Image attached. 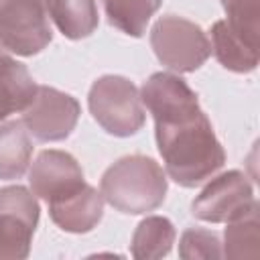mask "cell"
<instances>
[{"label": "cell", "instance_id": "cell-1", "mask_svg": "<svg viewBox=\"0 0 260 260\" xmlns=\"http://www.w3.org/2000/svg\"><path fill=\"white\" fill-rule=\"evenodd\" d=\"M140 100L154 118L156 146L167 175L177 185L197 187L223 167V146L185 79L152 73L140 89Z\"/></svg>", "mask_w": 260, "mask_h": 260}, {"label": "cell", "instance_id": "cell-2", "mask_svg": "<svg viewBox=\"0 0 260 260\" xmlns=\"http://www.w3.org/2000/svg\"><path fill=\"white\" fill-rule=\"evenodd\" d=\"M100 193L116 211L130 215L154 211L167 197V175L150 156H122L102 175Z\"/></svg>", "mask_w": 260, "mask_h": 260}, {"label": "cell", "instance_id": "cell-3", "mask_svg": "<svg viewBox=\"0 0 260 260\" xmlns=\"http://www.w3.org/2000/svg\"><path fill=\"white\" fill-rule=\"evenodd\" d=\"M93 120L112 136H132L146 120L138 87L122 75L98 77L87 95Z\"/></svg>", "mask_w": 260, "mask_h": 260}, {"label": "cell", "instance_id": "cell-4", "mask_svg": "<svg viewBox=\"0 0 260 260\" xmlns=\"http://www.w3.org/2000/svg\"><path fill=\"white\" fill-rule=\"evenodd\" d=\"M150 45L156 59L179 73L199 69L211 55V43L203 28L183 16H160L150 28Z\"/></svg>", "mask_w": 260, "mask_h": 260}, {"label": "cell", "instance_id": "cell-5", "mask_svg": "<svg viewBox=\"0 0 260 260\" xmlns=\"http://www.w3.org/2000/svg\"><path fill=\"white\" fill-rule=\"evenodd\" d=\"M53 39L43 0H0V47L20 57L41 53Z\"/></svg>", "mask_w": 260, "mask_h": 260}, {"label": "cell", "instance_id": "cell-6", "mask_svg": "<svg viewBox=\"0 0 260 260\" xmlns=\"http://www.w3.org/2000/svg\"><path fill=\"white\" fill-rule=\"evenodd\" d=\"M81 106L73 95L49 85H37L32 100L22 110V124L37 140L59 142L75 130Z\"/></svg>", "mask_w": 260, "mask_h": 260}, {"label": "cell", "instance_id": "cell-7", "mask_svg": "<svg viewBox=\"0 0 260 260\" xmlns=\"http://www.w3.org/2000/svg\"><path fill=\"white\" fill-rule=\"evenodd\" d=\"M39 223V203L32 191L22 185L0 189V258H26L35 228Z\"/></svg>", "mask_w": 260, "mask_h": 260}, {"label": "cell", "instance_id": "cell-8", "mask_svg": "<svg viewBox=\"0 0 260 260\" xmlns=\"http://www.w3.org/2000/svg\"><path fill=\"white\" fill-rule=\"evenodd\" d=\"M254 189L240 171H228L211 179L193 199L191 211L197 219L209 223H228L242 215L254 203Z\"/></svg>", "mask_w": 260, "mask_h": 260}, {"label": "cell", "instance_id": "cell-9", "mask_svg": "<svg viewBox=\"0 0 260 260\" xmlns=\"http://www.w3.org/2000/svg\"><path fill=\"white\" fill-rule=\"evenodd\" d=\"M28 183L37 197L47 203L73 193L83 181V171L75 156L65 150H43L28 171Z\"/></svg>", "mask_w": 260, "mask_h": 260}, {"label": "cell", "instance_id": "cell-10", "mask_svg": "<svg viewBox=\"0 0 260 260\" xmlns=\"http://www.w3.org/2000/svg\"><path fill=\"white\" fill-rule=\"evenodd\" d=\"M49 215L63 232H91L104 215V197L98 189L83 183L69 195L49 201Z\"/></svg>", "mask_w": 260, "mask_h": 260}, {"label": "cell", "instance_id": "cell-11", "mask_svg": "<svg viewBox=\"0 0 260 260\" xmlns=\"http://www.w3.org/2000/svg\"><path fill=\"white\" fill-rule=\"evenodd\" d=\"M37 91L28 69L14 57L0 51V122L14 112H22Z\"/></svg>", "mask_w": 260, "mask_h": 260}, {"label": "cell", "instance_id": "cell-12", "mask_svg": "<svg viewBox=\"0 0 260 260\" xmlns=\"http://www.w3.org/2000/svg\"><path fill=\"white\" fill-rule=\"evenodd\" d=\"M211 51L217 61L236 73H250L258 67V47L244 41L230 28L225 20H217L211 26Z\"/></svg>", "mask_w": 260, "mask_h": 260}, {"label": "cell", "instance_id": "cell-13", "mask_svg": "<svg viewBox=\"0 0 260 260\" xmlns=\"http://www.w3.org/2000/svg\"><path fill=\"white\" fill-rule=\"evenodd\" d=\"M45 6L49 18L67 39H85L100 24L95 0H49Z\"/></svg>", "mask_w": 260, "mask_h": 260}, {"label": "cell", "instance_id": "cell-14", "mask_svg": "<svg viewBox=\"0 0 260 260\" xmlns=\"http://www.w3.org/2000/svg\"><path fill=\"white\" fill-rule=\"evenodd\" d=\"M32 156V140L22 120L0 124V179H18Z\"/></svg>", "mask_w": 260, "mask_h": 260}, {"label": "cell", "instance_id": "cell-15", "mask_svg": "<svg viewBox=\"0 0 260 260\" xmlns=\"http://www.w3.org/2000/svg\"><path fill=\"white\" fill-rule=\"evenodd\" d=\"M175 225L162 215H150L142 219L132 236V256L140 260L162 258L175 244Z\"/></svg>", "mask_w": 260, "mask_h": 260}, {"label": "cell", "instance_id": "cell-16", "mask_svg": "<svg viewBox=\"0 0 260 260\" xmlns=\"http://www.w3.org/2000/svg\"><path fill=\"white\" fill-rule=\"evenodd\" d=\"M260 205L254 201L250 209H246L236 219L228 221L225 228V246L223 256L228 258H254L258 256V242H260V221H258Z\"/></svg>", "mask_w": 260, "mask_h": 260}, {"label": "cell", "instance_id": "cell-17", "mask_svg": "<svg viewBox=\"0 0 260 260\" xmlns=\"http://www.w3.org/2000/svg\"><path fill=\"white\" fill-rule=\"evenodd\" d=\"M162 0H104L108 22L130 37H142Z\"/></svg>", "mask_w": 260, "mask_h": 260}, {"label": "cell", "instance_id": "cell-18", "mask_svg": "<svg viewBox=\"0 0 260 260\" xmlns=\"http://www.w3.org/2000/svg\"><path fill=\"white\" fill-rule=\"evenodd\" d=\"M228 14L225 22L244 41L258 47L260 37V0H221Z\"/></svg>", "mask_w": 260, "mask_h": 260}, {"label": "cell", "instance_id": "cell-19", "mask_svg": "<svg viewBox=\"0 0 260 260\" xmlns=\"http://www.w3.org/2000/svg\"><path fill=\"white\" fill-rule=\"evenodd\" d=\"M179 256L185 260L193 258H223L221 242L215 232L203 228H189L181 236Z\"/></svg>", "mask_w": 260, "mask_h": 260}, {"label": "cell", "instance_id": "cell-20", "mask_svg": "<svg viewBox=\"0 0 260 260\" xmlns=\"http://www.w3.org/2000/svg\"><path fill=\"white\" fill-rule=\"evenodd\" d=\"M0 51H4V49H2V47H0Z\"/></svg>", "mask_w": 260, "mask_h": 260}]
</instances>
